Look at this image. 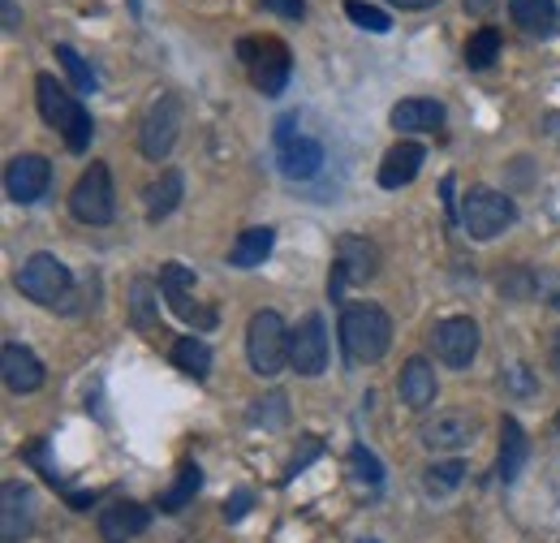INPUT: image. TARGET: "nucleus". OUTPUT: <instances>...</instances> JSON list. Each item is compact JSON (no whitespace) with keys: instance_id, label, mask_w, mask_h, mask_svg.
Masks as SVG:
<instances>
[{"instance_id":"19","label":"nucleus","mask_w":560,"mask_h":543,"mask_svg":"<svg viewBox=\"0 0 560 543\" xmlns=\"http://www.w3.org/2000/svg\"><path fill=\"white\" fill-rule=\"evenodd\" d=\"M422 160H427L422 142L401 138L397 147H388V155H384V164H380V186H384V190H401V186H410V182L419 177Z\"/></svg>"},{"instance_id":"49","label":"nucleus","mask_w":560,"mask_h":543,"mask_svg":"<svg viewBox=\"0 0 560 543\" xmlns=\"http://www.w3.org/2000/svg\"><path fill=\"white\" fill-rule=\"evenodd\" d=\"M362 543H380V540H362Z\"/></svg>"},{"instance_id":"2","label":"nucleus","mask_w":560,"mask_h":543,"mask_svg":"<svg viewBox=\"0 0 560 543\" xmlns=\"http://www.w3.org/2000/svg\"><path fill=\"white\" fill-rule=\"evenodd\" d=\"M341 345L350 362H380L393 345V320L375 302H350L341 311Z\"/></svg>"},{"instance_id":"22","label":"nucleus","mask_w":560,"mask_h":543,"mask_svg":"<svg viewBox=\"0 0 560 543\" xmlns=\"http://www.w3.org/2000/svg\"><path fill=\"white\" fill-rule=\"evenodd\" d=\"M272 246H277V229H268V224H255V229H246V233H237V242L229 246V268H259L268 255H272Z\"/></svg>"},{"instance_id":"23","label":"nucleus","mask_w":560,"mask_h":543,"mask_svg":"<svg viewBox=\"0 0 560 543\" xmlns=\"http://www.w3.org/2000/svg\"><path fill=\"white\" fill-rule=\"evenodd\" d=\"M388 122H393V130H401V135L440 130V126H444V104H440V100H401Z\"/></svg>"},{"instance_id":"20","label":"nucleus","mask_w":560,"mask_h":543,"mask_svg":"<svg viewBox=\"0 0 560 543\" xmlns=\"http://www.w3.org/2000/svg\"><path fill=\"white\" fill-rule=\"evenodd\" d=\"M319 169H324V147L315 138L298 135L280 147V173L289 182H311Z\"/></svg>"},{"instance_id":"38","label":"nucleus","mask_w":560,"mask_h":543,"mask_svg":"<svg viewBox=\"0 0 560 543\" xmlns=\"http://www.w3.org/2000/svg\"><path fill=\"white\" fill-rule=\"evenodd\" d=\"M250 505H255V492L242 487V492H233V496L224 500V518H229V522H242V518L250 513Z\"/></svg>"},{"instance_id":"34","label":"nucleus","mask_w":560,"mask_h":543,"mask_svg":"<svg viewBox=\"0 0 560 543\" xmlns=\"http://www.w3.org/2000/svg\"><path fill=\"white\" fill-rule=\"evenodd\" d=\"M350 471L362 487H380V483H384V466H380V458H375L366 444H353L350 449Z\"/></svg>"},{"instance_id":"12","label":"nucleus","mask_w":560,"mask_h":543,"mask_svg":"<svg viewBox=\"0 0 560 543\" xmlns=\"http://www.w3.org/2000/svg\"><path fill=\"white\" fill-rule=\"evenodd\" d=\"M289 367L298 376H324L328 371V328L324 315H302V324L289 337Z\"/></svg>"},{"instance_id":"24","label":"nucleus","mask_w":560,"mask_h":543,"mask_svg":"<svg viewBox=\"0 0 560 543\" xmlns=\"http://www.w3.org/2000/svg\"><path fill=\"white\" fill-rule=\"evenodd\" d=\"M182 195H186V177H182V169H164L160 182L147 186V220L160 224L164 216H173L177 204H182Z\"/></svg>"},{"instance_id":"40","label":"nucleus","mask_w":560,"mask_h":543,"mask_svg":"<svg viewBox=\"0 0 560 543\" xmlns=\"http://www.w3.org/2000/svg\"><path fill=\"white\" fill-rule=\"evenodd\" d=\"M504 384H509L513 393H535V380H530L526 367H509V371H504Z\"/></svg>"},{"instance_id":"18","label":"nucleus","mask_w":560,"mask_h":543,"mask_svg":"<svg viewBox=\"0 0 560 543\" xmlns=\"http://www.w3.org/2000/svg\"><path fill=\"white\" fill-rule=\"evenodd\" d=\"M526 462H530V440H526V431H522V423L517 418H500V453H495V478L509 487V483H517V475L526 471Z\"/></svg>"},{"instance_id":"32","label":"nucleus","mask_w":560,"mask_h":543,"mask_svg":"<svg viewBox=\"0 0 560 543\" xmlns=\"http://www.w3.org/2000/svg\"><path fill=\"white\" fill-rule=\"evenodd\" d=\"M57 61H61V69L70 73V82H73V91H78V95H91V91L100 86V82H95V73H91V66L73 53L70 44H57Z\"/></svg>"},{"instance_id":"21","label":"nucleus","mask_w":560,"mask_h":543,"mask_svg":"<svg viewBox=\"0 0 560 543\" xmlns=\"http://www.w3.org/2000/svg\"><path fill=\"white\" fill-rule=\"evenodd\" d=\"M435 393H440V380H435V367L427 358H410L401 367V402L410 409L435 406Z\"/></svg>"},{"instance_id":"35","label":"nucleus","mask_w":560,"mask_h":543,"mask_svg":"<svg viewBox=\"0 0 560 543\" xmlns=\"http://www.w3.org/2000/svg\"><path fill=\"white\" fill-rule=\"evenodd\" d=\"M530 302H544V307H557L560 311V272L557 268H530Z\"/></svg>"},{"instance_id":"5","label":"nucleus","mask_w":560,"mask_h":543,"mask_svg":"<svg viewBox=\"0 0 560 543\" xmlns=\"http://www.w3.org/2000/svg\"><path fill=\"white\" fill-rule=\"evenodd\" d=\"M237 61L246 66L255 91L264 95H280L289 86V73H293V61H289V48L280 39H242L237 44Z\"/></svg>"},{"instance_id":"10","label":"nucleus","mask_w":560,"mask_h":543,"mask_svg":"<svg viewBox=\"0 0 560 543\" xmlns=\"http://www.w3.org/2000/svg\"><path fill=\"white\" fill-rule=\"evenodd\" d=\"M380 272V246L366 242L362 233H346L337 238V264H332V276H328V293L341 298L346 285H362Z\"/></svg>"},{"instance_id":"13","label":"nucleus","mask_w":560,"mask_h":543,"mask_svg":"<svg viewBox=\"0 0 560 543\" xmlns=\"http://www.w3.org/2000/svg\"><path fill=\"white\" fill-rule=\"evenodd\" d=\"M48 186H52V164L44 160V155H35V151H26V155H13L9 160V169H4V195L13 199V204H39L44 195H48Z\"/></svg>"},{"instance_id":"47","label":"nucleus","mask_w":560,"mask_h":543,"mask_svg":"<svg viewBox=\"0 0 560 543\" xmlns=\"http://www.w3.org/2000/svg\"><path fill=\"white\" fill-rule=\"evenodd\" d=\"M91 500H95V496H86V492H73V496H70V505H73V509H86Z\"/></svg>"},{"instance_id":"42","label":"nucleus","mask_w":560,"mask_h":543,"mask_svg":"<svg viewBox=\"0 0 560 543\" xmlns=\"http://www.w3.org/2000/svg\"><path fill=\"white\" fill-rule=\"evenodd\" d=\"M293 126H298V117H293V113H284V117L277 122V147H284L289 138H298L293 135Z\"/></svg>"},{"instance_id":"44","label":"nucleus","mask_w":560,"mask_h":543,"mask_svg":"<svg viewBox=\"0 0 560 543\" xmlns=\"http://www.w3.org/2000/svg\"><path fill=\"white\" fill-rule=\"evenodd\" d=\"M397 9H406V13H415V9H431V4H440V0H393Z\"/></svg>"},{"instance_id":"6","label":"nucleus","mask_w":560,"mask_h":543,"mask_svg":"<svg viewBox=\"0 0 560 543\" xmlns=\"http://www.w3.org/2000/svg\"><path fill=\"white\" fill-rule=\"evenodd\" d=\"M18 289L31 298V302H39V307H52V311H61V302L73 293V272L57 259V255H48V251H39V255H31L22 272H18Z\"/></svg>"},{"instance_id":"17","label":"nucleus","mask_w":560,"mask_h":543,"mask_svg":"<svg viewBox=\"0 0 560 543\" xmlns=\"http://www.w3.org/2000/svg\"><path fill=\"white\" fill-rule=\"evenodd\" d=\"M0 371H4V384H9L13 393H35V389H44V362H39L26 345H18V340H4V349H0Z\"/></svg>"},{"instance_id":"36","label":"nucleus","mask_w":560,"mask_h":543,"mask_svg":"<svg viewBox=\"0 0 560 543\" xmlns=\"http://www.w3.org/2000/svg\"><path fill=\"white\" fill-rule=\"evenodd\" d=\"M250 423H259V427H284V423H289V402H284V393H268L264 402H255Z\"/></svg>"},{"instance_id":"15","label":"nucleus","mask_w":560,"mask_h":543,"mask_svg":"<svg viewBox=\"0 0 560 543\" xmlns=\"http://www.w3.org/2000/svg\"><path fill=\"white\" fill-rule=\"evenodd\" d=\"M31 522H35V496L26 483L9 478L0 487V540L4 543H22L31 535Z\"/></svg>"},{"instance_id":"45","label":"nucleus","mask_w":560,"mask_h":543,"mask_svg":"<svg viewBox=\"0 0 560 543\" xmlns=\"http://www.w3.org/2000/svg\"><path fill=\"white\" fill-rule=\"evenodd\" d=\"M544 130H548V138L560 142V113H548V117H544Z\"/></svg>"},{"instance_id":"50","label":"nucleus","mask_w":560,"mask_h":543,"mask_svg":"<svg viewBox=\"0 0 560 543\" xmlns=\"http://www.w3.org/2000/svg\"><path fill=\"white\" fill-rule=\"evenodd\" d=\"M557 427H560V414H557Z\"/></svg>"},{"instance_id":"37","label":"nucleus","mask_w":560,"mask_h":543,"mask_svg":"<svg viewBox=\"0 0 560 543\" xmlns=\"http://www.w3.org/2000/svg\"><path fill=\"white\" fill-rule=\"evenodd\" d=\"M319 453H324V440H319V436H302V449L293 453V462H289L284 478H298L311 462H315V458H319Z\"/></svg>"},{"instance_id":"48","label":"nucleus","mask_w":560,"mask_h":543,"mask_svg":"<svg viewBox=\"0 0 560 543\" xmlns=\"http://www.w3.org/2000/svg\"><path fill=\"white\" fill-rule=\"evenodd\" d=\"M126 4H130V13H135V18H142V0H126Z\"/></svg>"},{"instance_id":"39","label":"nucleus","mask_w":560,"mask_h":543,"mask_svg":"<svg viewBox=\"0 0 560 543\" xmlns=\"http://www.w3.org/2000/svg\"><path fill=\"white\" fill-rule=\"evenodd\" d=\"M268 13H277L284 22H302L306 18V0H259Z\"/></svg>"},{"instance_id":"29","label":"nucleus","mask_w":560,"mask_h":543,"mask_svg":"<svg viewBox=\"0 0 560 543\" xmlns=\"http://www.w3.org/2000/svg\"><path fill=\"white\" fill-rule=\"evenodd\" d=\"M500 57V31L495 26H479L466 44V66L470 69H488Z\"/></svg>"},{"instance_id":"3","label":"nucleus","mask_w":560,"mask_h":543,"mask_svg":"<svg viewBox=\"0 0 560 543\" xmlns=\"http://www.w3.org/2000/svg\"><path fill=\"white\" fill-rule=\"evenodd\" d=\"M289 328L277 311H255L250 315V328H246V358L255 367V376L264 380H277L280 371L289 367Z\"/></svg>"},{"instance_id":"1","label":"nucleus","mask_w":560,"mask_h":543,"mask_svg":"<svg viewBox=\"0 0 560 543\" xmlns=\"http://www.w3.org/2000/svg\"><path fill=\"white\" fill-rule=\"evenodd\" d=\"M35 100H39V117H44L52 130H61V138H66V147H70L73 155H82V151L91 147V135H95L91 113L82 108V100L70 95L52 73H39V78H35Z\"/></svg>"},{"instance_id":"7","label":"nucleus","mask_w":560,"mask_h":543,"mask_svg":"<svg viewBox=\"0 0 560 543\" xmlns=\"http://www.w3.org/2000/svg\"><path fill=\"white\" fill-rule=\"evenodd\" d=\"M190 285H195V268H186V264H164V268H160V293H164L168 311H173L182 324H190L195 333H208V328H215V311L195 302Z\"/></svg>"},{"instance_id":"43","label":"nucleus","mask_w":560,"mask_h":543,"mask_svg":"<svg viewBox=\"0 0 560 543\" xmlns=\"http://www.w3.org/2000/svg\"><path fill=\"white\" fill-rule=\"evenodd\" d=\"M548 367L557 371V380H560V328L552 333V340H548Z\"/></svg>"},{"instance_id":"8","label":"nucleus","mask_w":560,"mask_h":543,"mask_svg":"<svg viewBox=\"0 0 560 543\" xmlns=\"http://www.w3.org/2000/svg\"><path fill=\"white\" fill-rule=\"evenodd\" d=\"M70 211L73 220H82V224H108L113 220V173H108V164H91L78 182H73L70 190Z\"/></svg>"},{"instance_id":"28","label":"nucleus","mask_w":560,"mask_h":543,"mask_svg":"<svg viewBox=\"0 0 560 543\" xmlns=\"http://www.w3.org/2000/svg\"><path fill=\"white\" fill-rule=\"evenodd\" d=\"M173 362L186 371V376H195V380H208L211 371V345L203 337H177L173 340Z\"/></svg>"},{"instance_id":"16","label":"nucleus","mask_w":560,"mask_h":543,"mask_svg":"<svg viewBox=\"0 0 560 543\" xmlns=\"http://www.w3.org/2000/svg\"><path fill=\"white\" fill-rule=\"evenodd\" d=\"M151 527V513L139 500H113L108 509H100V540L104 543H130Z\"/></svg>"},{"instance_id":"11","label":"nucleus","mask_w":560,"mask_h":543,"mask_svg":"<svg viewBox=\"0 0 560 543\" xmlns=\"http://www.w3.org/2000/svg\"><path fill=\"white\" fill-rule=\"evenodd\" d=\"M431 349L444 367H470L475 354H479V324L470 315H448L431 328Z\"/></svg>"},{"instance_id":"9","label":"nucleus","mask_w":560,"mask_h":543,"mask_svg":"<svg viewBox=\"0 0 560 543\" xmlns=\"http://www.w3.org/2000/svg\"><path fill=\"white\" fill-rule=\"evenodd\" d=\"M182 117H186V108H182L177 95H160L147 108L139 130V147L147 160H168V151L177 147V135H182Z\"/></svg>"},{"instance_id":"25","label":"nucleus","mask_w":560,"mask_h":543,"mask_svg":"<svg viewBox=\"0 0 560 543\" xmlns=\"http://www.w3.org/2000/svg\"><path fill=\"white\" fill-rule=\"evenodd\" d=\"M130 324L142 333H151L160 324V285L151 276H139L130 285Z\"/></svg>"},{"instance_id":"4","label":"nucleus","mask_w":560,"mask_h":543,"mask_svg":"<svg viewBox=\"0 0 560 543\" xmlns=\"http://www.w3.org/2000/svg\"><path fill=\"white\" fill-rule=\"evenodd\" d=\"M517 220V204L491 186H470V195L462 199V229L475 238V242H491L500 238L509 224Z\"/></svg>"},{"instance_id":"26","label":"nucleus","mask_w":560,"mask_h":543,"mask_svg":"<svg viewBox=\"0 0 560 543\" xmlns=\"http://www.w3.org/2000/svg\"><path fill=\"white\" fill-rule=\"evenodd\" d=\"M199 487H203V471H199L195 462H182V471H177V478H173V487L160 492V513H182V509L199 496Z\"/></svg>"},{"instance_id":"31","label":"nucleus","mask_w":560,"mask_h":543,"mask_svg":"<svg viewBox=\"0 0 560 543\" xmlns=\"http://www.w3.org/2000/svg\"><path fill=\"white\" fill-rule=\"evenodd\" d=\"M346 18H350L353 26L371 31V35H388L393 31V18L384 9H375V4H366V0H346Z\"/></svg>"},{"instance_id":"41","label":"nucleus","mask_w":560,"mask_h":543,"mask_svg":"<svg viewBox=\"0 0 560 543\" xmlns=\"http://www.w3.org/2000/svg\"><path fill=\"white\" fill-rule=\"evenodd\" d=\"M0 13H4V31H22V13H18V0H0Z\"/></svg>"},{"instance_id":"46","label":"nucleus","mask_w":560,"mask_h":543,"mask_svg":"<svg viewBox=\"0 0 560 543\" xmlns=\"http://www.w3.org/2000/svg\"><path fill=\"white\" fill-rule=\"evenodd\" d=\"M466 9H470V13H479V18H483V13H491V9H495V0H466Z\"/></svg>"},{"instance_id":"30","label":"nucleus","mask_w":560,"mask_h":543,"mask_svg":"<svg viewBox=\"0 0 560 543\" xmlns=\"http://www.w3.org/2000/svg\"><path fill=\"white\" fill-rule=\"evenodd\" d=\"M462 478H466V462H435L422 471V487L431 496H448L453 487H462Z\"/></svg>"},{"instance_id":"14","label":"nucleus","mask_w":560,"mask_h":543,"mask_svg":"<svg viewBox=\"0 0 560 543\" xmlns=\"http://www.w3.org/2000/svg\"><path fill=\"white\" fill-rule=\"evenodd\" d=\"M475 436H479V423L470 418V414H435V418H427L419 427V440L422 449H431V453H457V449H470L475 444Z\"/></svg>"},{"instance_id":"33","label":"nucleus","mask_w":560,"mask_h":543,"mask_svg":"<svg viewBox=\"0 0 560 543\" xmlns=\"http://www.w3.org/2000/svg\"><path fill=\"white\" fill-rule=\"evenodd\" d=\"M530 268L526 264H517V268H504L495 276V289H500V298H509V302H530Z\"/></svg>"},{"instance_id":"27","label":"nucleus","mask_w":560,"mask_h":543,"mask_svg":"<svg viewBox=\"0 0 560 543\" xmlns=\"http://www.w3.org/2000/svg\"><path fill=\"white\" fill-rule=\"evenodd\" d=\"M509 9L526 35H552L557 31V0H513Z\"/></svg>"}]
</instances>
